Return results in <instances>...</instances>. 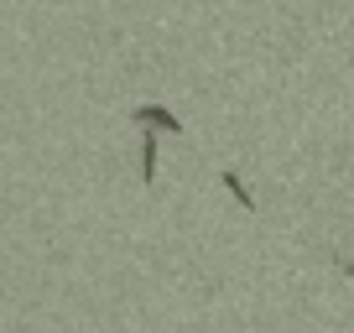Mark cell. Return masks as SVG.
Segmentation results:
<instances>
[{"label":"cell","instance_id":"6da1fadb","mask_svg":"<svg viewBox=\"0 0 354 333\" xmlns=\"http://www.w3.org/2000/svg\"><path fill=\"white\" fill-rule=\"evenodd\" d=\"M131 120H136V125H146L151 135H183V120H177L167 104H136Z\"/></svg>","mask_w":354,"mask_h":333},{"label":"cell","instance_id":"7a4b0ae2","mask_svg":"<svg viewBox=\"0 0 354 333\" xmlns=\"http://www.w3.org/2000/svg\"><path fill=\"white\" fill-rule=\"evenodd\" d=\"M219 182H224V188L234 193V203H240V209H255L250 188H245V178H240V172H234V166H224V172H219Z\"/></svg>","mask_w":354,"mask_h":333},{"label":"cell","instance_id":"3957f363","mask_svg":"<svg viewBox=\"0 0 354 333\" xmlns=\"http://www.w3.org/2000/svg\"><path fill=\"white\" fill-rule=\"evenodd\" d=\"M151 178H156V135L146 131L141 135V182H146V188H151Z\"/></svg>","mask_w":354,"mask_h":333},{"label":"cell","instance_id":"277c9868","mask_svg":"<svg viewBox=\"0 0 354 333\" xmlns=\"http://www.w3.org/2000/svg\"><path fill=\"white\" fill-rule=\"evenodd\" d=\"M344 276H354V256H349V260H344Z\"/></svg>","mask_w":354,"mask_h":333}]
</instances>
